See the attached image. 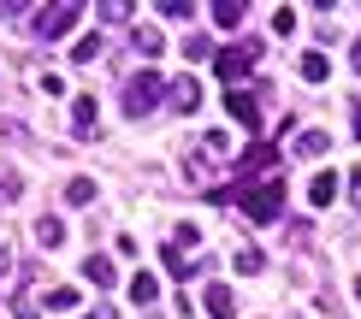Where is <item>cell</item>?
I'll return each instance as SVG.
<instances>
[{"label":"cell","instance_id":"obj_10","mask_svg":"<svg viewBox=\"0 0 361 319\" xmlns=\"http://www.w3.org/2000/svg\"><path fill=\"white\" fill-rule=\"evenodd\" d=\"M71 130H78V136H95V130H101V125H95V101H89V95L71 101Z\"/></svg>","mask_w":361,"mask_h":319},{"label":"cell","instance_id":"obj_7","mask_svg":"<svg viewBox=\"0 0 361 319\" xmlns=\"http://www.w3.org/2000/svg\"><path fill=\"white\" fill-rule=\"evenodd\" d=\"M202 313L207 319H237V296L225 290V284H207L202 290Z\"/></svg>","mask_w":361,"mask_h":319},{"label":"cell","instance_id":"obj_13","mask_svg":"<svg viewBox=\"0 0 361 319\" xmlns=\"http://www.w3.org/2000/svg\"><path fill=\"white\" fill-rule=\"evenodd\" d=\"M332 195H338V177H332V172H320V177L308 184V201H314V207H326Z\"/></svg>","mask_w":361,"mask_h":319},{"label":"cell","instance_id":"obj_23","mask_svg":"<svg viewBox=\"0 0 361 319\" xmlns=\"http://www.w3.org/2000/svg\"><path fill=\"white\" fill-rule=\"evenodd\" d=\"M137 48L142 54H166V36H160V30H137Z\"/></svg>","mask_w":361,"mask_h":319},{"label":"cell","instance_id":"obj_15","mask_svg":"<svg viewBox=\"0 0 361 319\" xmlns=\"http://www.w3.org/2000/svg\"><path fill=\"white\" fill-rule=\"evenodd\" d=\"M154 296H160L154 272H137V278H130V301H142V308H148V301H154Z\"/></svg>","mask_w":361,"mask_h":319},{"label":"cell","instance_id":"obj_21","mask_svg":"<svg viewBox=\"0 0 361 319\" xmlns=\"http://www.w3.org/2000/svg\"><path fill=\"white\" fill-rule=\"evenodd\" d=\"M66 201H95V184H89V177H71V184H66Z\"/></svg>","mask_w":361,"mask_h":319},{"label":"cell","instance_id":"obj_11","mask_svg":"<svg viewBox=\"0 0 361 319\" xmlns=\"http://www.w3.org/2000/svg\"><path fill=\"white\" fill-rule=\"evenodd\" d=\"M160 261H166L172 278H195V272H202V261H195V254H184V249H160Z\"/></svg>","mask_w":361,"mask_h":319},{"label":"cell","instance_id":"obj_22","mask_svg":"<svg viewBox=\"0 0 361 319\" xmlns=\"http://www.w3.org/2000/svg\"><path fill=\"white\" fill-rule=\"evenodd\" d=\"M71 59H78V65H89V59H101V36H83L78 48H71Z\"/></svg>","mask_w":361,"mask_h":319},{"label":"cell","instance_id":"obj_26","mask_svg":"<svg viewBox=\"0 0 361 319\" xmlns=\"http://www.w3.org/2000/svg\"><path fill=\"white\" fill-rule=\"evenodd\" d=\"M184 54H190V59H207V54H214V42H207V36H190Z\"/></svg>","mask_w":361,"mask_h":319},{"label":"cell","instance_id":"obj_5","mask_svg":"<svg viewBox=\"0 0 361 319\" xmlns=\"http://www.w3.org/2000/svg\"><path fill=\"white\" fill-rule=\"evenodd\" d=\"M231 165H237V177H261V172H273V165H279V148L273 142H249L243 160H231Z\"/></svg>","mask_w":361,"mask_h":319},{"label":"cell","instance_id":"obj_6","mask_svg":"<svg viewBox=\"0 0 361 319\" xmlns=\"http://www.w3.org/2000/svg\"><path fill=\"white\" fill-rule=\"evenodd\" d=\"M166 101H172V113H195V106H202V83H195V77H172L166 83Z\"/></svg>","mask_w":361,"mask_h":319},{"label":"cell","instance_id":"obj_14","mask_svg":"<svg viewBox=\"0 0 361 319\" xmlns=\"http://www.w3.org/2000/svg\"><path fill=\"white\" fill-rule=\"evenodd\" d=\"M83 278H89V284H113V261H107V254H89V261H83Z\"/></svg>","mask_w":361,"mask_h":319},{"label":"cell","instance_id":"obj_28","mask_svg":"<svg viewBox=\"0 0 361 319\" xmlns=\"http://www.w3.org/2000/svg\"><path fill=\"white\" fill-rule=\"evenodd\" d=\"M350 65H355V71H361V42H355V48H350Z\"/></svg>","mask_w":361,"mask_h":319},{"label":"cell","instance_id":"obj_27","mask_svg":"<svg viewBox=\"0 0 361 319\" xmlns=\"http://www.w3.org/2000/svg\"><path fill=\"white\" fill-rule=\"evenodd\" d=\"M350 195H355V201H361V165H355V172H350Z\"/></svg>","mask_w":361,"mask_h":319},{"label":"cell","instance_id":"obj_12","mask_svg":"<svg viewBox=\"0 0 361 319\" xmlns=\"http://www.w3.org/2000/svg\"><path fill=\"white\" fill-rule=\"evenodd\" d=\"M243 18H249V6H243V0H219V6H214V24H219V30H237Z\"/></svg>","mask_w":361,"mask_h":319},{"label":"cell","instance_id":"obj_20","mask_svg":"<svg viewBox=\"0 0 361 319\" xmlns=\"http://www.w3.org/2000/svg\"><path fill=\"white\" fill-rule=\"evenodd\" d=\"M18 189H24V177L12 172V165H0V207H6V201H12V195H18Z\"/></svg>","mask_w":361,"mask_h":319},{"label":"cell","instance_id":"obj_18","mask_svg":"<svg viewBox=\"0 0 361 319\" xmlns=\"http://www.w3.org/2000/svg\"><path fill=\"white\" fill-rule=\"evenodd\" d=\"M326 71H332V65H326V54H302V77L308 83H326Z\"/></svg>","mask_w":361,"mask_h":319},{"label":"cell","instance_id":"obj_19","mask_svg":"<svg viewBox=\"0 0 361 319\" xmlns=\"http://www.w3.org/2000/svg\"><path fill=\"white\" fill-rule=\"evenodd\" d=\"M6 308H12V319H42V308H36V301H30L24 290H12V301H6Z\"/></svg>","mask_w":361,"mask_h":319},{"label":"cell","instance_id":"obj_4","mask_svg":"<svg viewBox=\"0 0 361 319\" xmlns=\"http://www.w3.org/2000/svg\"><path fill=\"white\" fill-rule=\"evenodd\" d=\"M255 59H261V42H243V48H231V54H219V59H214V71H219V77H225V83L237 89V83L249 77V65H255Z\"/></svg>","mask_w":361,"mask_h":319},{"label":"cell","instance_id":"obj_2","mask_svg":"<svg viewBox=\"0 0 361 319\" xmlns=\"http://www.w3.org/2000/svg\"><path fill=\"white\" fill-rule=\"evenodd\" d=\"M160 95H166V77H160V71H137V77L125 83V113H130V118H142Z\"/></svg>","mask_w":361,"mask_h":319},{"label":"cell","instance_id":"obj_25","mask_svg":"<svg viewBox=\"0 0 361 319\" xmlns=\"http://www.w3.org/2000/svg\"><path fill=\"white\" fill-rule=\"evenodd\" d=\"M273 30H279V36H290V30H296V12L279 6V12H273Z\"/></svg>","mask_w":361,"mask_h":319},{"label":"cell","instance_id":"obj_3","mask_svg":"<svg viewBox=\"0 0 361 319\" xmlns=\"http://www.w3.org/2000/svg\"><path fill=\"white\" fill-rule=\"evenodd\" d=\"M78 18H83L78 0H54V6H42V12H36V36H42V42L71 36V24H78Z\"/></svg>","mask_w":361,"mask_h":319},{"label":"cell","instance_id":"obj_30","mask_svg":"<svg viewBox=\"0 0 361 319\" xmlns=\"http://www.w3.org/2000/svg\"><path fill=\"white\" fill-rule=\"evenodd\" d=\"M355 308H361V278H355Z\"/></svg>","mask_w":361,"mask_h":319},{"label":"cell","instance_id":"obj_16","mask_svg":"<svg viewBox=\"0 0 361 319\" xmlns=\"http://www.w3.org/2000/svg\"><path fill=\"white\" fill-rule=\"evenodd\" d=\"M296 154H326V130H296Z\"/></svg>","mask_w":361,"mask_h":319},{"label":"cell","instance_id":"obj_9","mask_svg":"<svg viewBox=\"0 0 361 319\" xmlns=\"http://www.w3.org/2000/svg\"><path fill=\"white\" fill-rule=\"evenodd\" d=\"M36 308H42V313H78V308H83V296L71 290V284H59V290H48Z\"/></svg>","mask_w":361,"mask_h":319},{"label":"cell","instance_id":"obj_17","mask_svg":"<svg viewBox=\"0 0 361 319\" xmlns=\"http://www.w3.org/2000/svg\"><path fill=\"white\" fill-rule=\"evenodd\" d=\"M36 242L59 249V242H66V225H59V219H36Z\"/></svg>","mask_w":361,"mask_h":319},{"label":"cell","instance_id":"obj_1","mask_svg":"<svg viewBox=\"0 0 361 319\" xmlns=\"http://www.w3.org/2000/svg\"><path fill=\"white\" fill-rule=\"evenodd\" d=\"M237 207H243L249 225H273L279 207H284V184H279V177H273V184H255V189H243V201H237Z\"/></svg>","mask_w":361,"mask_h":319},{"label":"cell","instance_id":"obj_29","mask_svg":"<svg viewBox=\"0 0 361 319\" xmlns=\"http://www.w3.org/2000/svg\"><path fill=\"white\" fill-rule=\"evenodd\" d=\"M355 142H361V106H355Z\"/></svg>","mask_w":361,"mask_h":319},{"label":"cell","instance_id":"obj_8","mask_svg":"<svg viewBox=\"0 0 361 319\" xmlns=\"http://www.w3.org/2000/svg\"><path fill=\"white\" fill-rule=\"evenodd\" d=\"M225 106H231V118L243 130H261V101H255L249 89H231V101H225Z\"/></svg>","mask_w":361,"mask_h":319},{"label":"cell","instance_id":"obj_24","mask_svg":"<svg viewBox=\"0 0 361 319\" xmlns=\"http://www.w3.org/2000/svg\"><path fill=\"white\" fill-rule=\"evenodd\" d=\"M237 272H249V278H255V272H261V254H255V249H237Z\"/></svg>","mask_w":361,"mask_h":319}]
</instances>
